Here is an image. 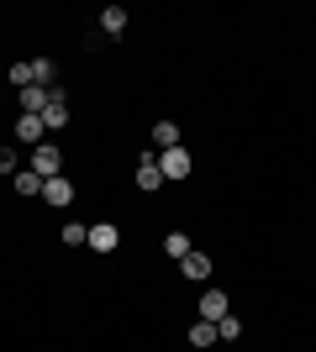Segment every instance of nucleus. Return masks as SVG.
<instances>
[{
    "instance_id": "f257e3e1",
    "label": "nucleus",
    "mask_w": 316,
    "mask_h": 352,
    "mask_svg": "<svg viewBox=\"0 0 316 352\" xmlns=\"http://www.w3.org/2000/svg\"><path fill=\"white\" fill-rule=\"evenodd\" d=\"M32 174H37V179H59V174H63V147H59V142L32 147Z\"/></svg>"
},
{
    "instance_id": "f03ea898",
    "label": "nucleus",
    "mask_w": 316,
    "mask_h": 352,
    "mask_svg": "<svg viewBox=\"0 0 316 352\" xmlns=\"http://www.w3.org/2000/svg\"><path fill=\"white\" fill-rule=\"evenodd\" d=\"M190 168H196V158H190V147H164V153H158V174L164 179H190Z\"/></svg>"
},
{
    "instance_id": "7ed1b4c3",
    "label": "nucleus",
    "mask_w": 316,
    "mask_h": 352,
    "mask_svg": "<svg viewBox=\"0 0 316 352\" xmlns=\"http://www.w3.org/2000/svg\"><path fill=\"white\" fill-rule=\"evenodd\" d=\"M180 274H185V279H196V284H206L211 274H216V263H211V258H206L200 248H190V252L180 258Z\"/></svg>"
},
{
    "instance_id": "20e7f679",
    "label": "nucleus",
    "mask_w": 316,
    "mask_h": 352,
    "mask_svg": "<svg viewBox=\"0 0 316 352\" xmlns=\"http://www.w3.org/2000/svg\"><path fill=\"white\" fill-rule=\"evenodd\" d=\"M227 316H232V300H227L222 289H206V294H200V321L216 326V321H227Z\"/></svg>"
},
{
    "instance_id": "39448f33",
    "label": "nucleus",
    "mask_w": 316,
    "mask_h": 352,
    "mask_svg": "<svg viewBox=\"0 0 316 352\" xmlns=\"http://www.w3.org/2000/svg\"><path fill=\"white\" fill-rule=\"evenodd\" d=\"M43 126L48 132L69 126V95H63V89H53V100H48V111H43Z\"/></svg>"
},
{
    "instance_id": "423d86ee",
    "label": "nucleus",
    "mask_w": 316,
    "mask_h": 352,
    "mask_svg": "<svg viewBox=\"0 0 316 352\" xmlns=\"http://www.w3.org/2000/svg\"><path fill=\"white\" fill-rule=\"evenodd\" d=\"M85 248H95V252H116L121 248V232L111 226V221H101V226H90V242Z\"/></svg>"
},
{
    "instance_id": "0eeeda50",
    "label": "nucleus",
    "mask_w": 316,
    "mask_h": 352,
    "mask_svg": "<svg viewBox=\"0 0 316 352\" xmlns=\"http://www.w3.org/2000/svg\"><path fill=\"white\" fill-rule=\"evenodd\" d=\"M48 100H53V89L27 85V89H21V116H43V111H48Z\"/></svg>"
},
{
    "instance_id": "6e6552de",
    "label": "nucleus",
    "mask_w": 316,
    "mask_h": 352,
    "mask_svg": "<svg viewBox=\"0 0 316 352\" xmlns=\"http://www.w3.org/2000/svg\"><path fill=\"white\" fill-rule=\"evenodd\" d=\"M43 137H48L43 116H16V142H32V147H43Z\"/></svg>"
},
{
    "instance_id": "1a4fd4ad",
    "label": "nucleus",
    "mask_w": 316,
    "mask_h": 352,
    "mask_svg": "<svg viewBox=\"0 0 316 352\" xmlns=\"http://www.w3.org/2000/svg\"><path fill=\"white\" fill-rule=\"evenodd\" d=\"M43 200L48 206H69V200H74V184H69V179H43Z\"/></svg>"
},
{
    "instance_id": "9d476101",
    "label": "nucleus",
    "mask_w": 316,
    "mask_h": 352,
    "mask_svg": "<svg viewBox=\"0 0 316 352\" xmlns=\"http://www.w3.org/2000/svg\"><path fill=\"white\" fill-rule=\"evenodd\" d=\"M158 184H169V179L164 174H158V158H153V153H148V158H143V163H137V190H158Z\"/></svg>"
},
{
    "instance_id": "9b49d317",
    "label": "nucleus",
    "mask_w": 316,
    "mask_h": 352,
    "mask_svg": "<svg viewBox=\"0 0 316 352\" xmlns=\"http://www.w3.org/2000/svg\"><path fill=\"white\" fill-rule=\"evenodd\" d=\"M101 32L105 37H121V32H127V11H121V6H105L101 11Z\"/></svg>"
},
{
    "instance_id": "f8f14e48",
    "label": "nucleus",
    "mask_w": 316,
    "mask_h": 352,
    "mask_svg": "<svg viewBox=\"0 0 316 352\" xmlns=\"http://www.w3.org/2000/svg\"><path fill=\"white\" fill-rule=\"evenodd\" d=\"M216 342H222V337H216V326H211V321L190 326V347H216Z\"/></svg>"
},
{
    "instance_id": "ddd939ff",
    "label": "nucleus",
    "mask_w": 316,
    "mask_h": 352,
    "mask_svg": "<svg viewBox=\"0 0 316 352\" xmlns=\"http://www.w3.org/2000/svg\"><path fill=\"white\" fill-rule=\"evenodd\" d=\"M153 142H158V153H164V147H180V126H174V121H158V126H153Z\"/></svg>"
},
{
    "instance_id": "4468645a",
    "label": "nucleus",
    "mask_w": 316,
    "mask_h": 352,
    "mask_svg": "<svg viewBox=\"0 0 316 352\" xmlns=\"http://www.w3.org/2000/svg\"><path fill=\"white\" fill-rule=\"evenodd\" d=\"M11 190H16V195H43V179L32 174V168H21V174L11 179Z\"/></svg>"
},
{
    "instance_id": "2eb2a0df",
    "label": "nucleus",
    "mask_w": 316,
    "mask_h": 352,
    "mask_svg": "<svg viewBox=\"0 0 316 352\" xmlns=\"http://www.w3.org/2000/svg\"><path fill=\"white\" fill-rule=\"evenodd\" d=\"M53 58H32V85H43V89H53Z\"/></svg>"
},
{
    "instance_id": "dca6fc26",
    "label": "nucleus",
    "mask_w": 316,
    "mask_h": 352,
    "mask_svg": "<svg viewBox=\"0 0 316 352\" xmlns=\"http://www.w3.org/2000/svg\"><path fill=\"white\" fill-rule=\"evenodd\" d=\"M63 248H85V242H90V226H79V221H69V226H63Z\"/></svg>"
},
{
    "instance_id": "f3484780",
    "label": "nucleus",
    "mask_w": 316,
    "mask_h": 352,
    "mask_svg": "<svg viewBox=\"0 0 316 352\" xmlns=\"http://www.w3.org/2000/svg\"><path fill=\"white\" fill-rule=\"evenodd\" d=\"M164 252L174 258V263H180L185 252H190V236H185V232H169V236H164Z\"/></svg>"
},
{
    "instance_id": "a211bd4d",
    "label": "nucleus",
    "mask_w": 316,
    "mask_h": 352,
    "mask_svg": "<svg viewBox=\"0 0 316 352\" xmlns=\"http://www.w3.org/2000/svg\"><path fill=\"white\" fill-rule=\"evenodd\" d=\"M216 337H222V342H238V337H242V321H238V316H227V321H216Z\"/></svg>"
},
{
    "instance_id": "6ab92c4d",
    "label": "nucleus",
    "mask_w": 316,
    "mask_h": 352,
    "mask_svg": "<svg viewBox=\"0 0 316 352\" xmlns=\"http://www.w3.org/2000/svg\"><path fill=\"white\" fill-rule=\"evenodd\" d=\"M0 174H21V158H16V147H0Z\"/></svg>"
},
{
    "instance_id": "aec40b11",
    "label": "nucleus",
    "mask_w": 316,
    "mask_h": 352,
    "mask_svg": "<svg viewBox=\"0 0 316 352\" xmlns=\"http://www.w3.org/2000/svg\"><path fill=\"white\" fill-rule=\"evenodd\" d=\"M11 85H16V89L32 85V63H11Z\"/></svg>"
}]
</instances>
